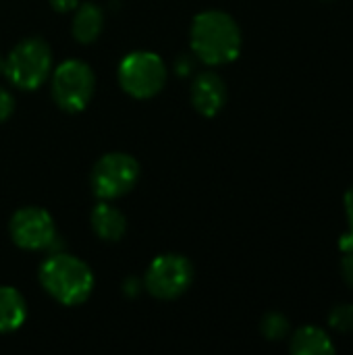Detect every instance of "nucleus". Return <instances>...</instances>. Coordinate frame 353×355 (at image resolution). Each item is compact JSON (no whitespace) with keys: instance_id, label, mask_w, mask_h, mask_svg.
I'll list each match as a JSON object with an SVG mask.
<instances>
[{"instance_id":"nucleus-19","label":"nucleus","mask_w":353,"mask_h":355,"mask_svg":"<svg viewBox=\"0 0 353 355\" xmlns=\"http://www.w3.org/2000/svg\"><path fill=\"white\" fill-rule=\"evenodd\" d=\"M50 6L58 12H69L79 6V0H50Z\"/></svg>"},{"instance_id":"nucleus-13","label":"nucleus","mask_w":353,"mask_h":355,"mask_svg":"<svg viewBox=\"0 0 353 355\" xmlns=\"http://www.w3.org/2000/svg\"><path fill=\"white\" fill-rule=\"evenodd\" d=\"M27 318L25 297L15 287H0V333H12Z\"/></svg>"},{"instance_id":"nucleus-12","label":"nucleus","mask_w":353,"mask_h":355,"mask_svg":"<svg viewBox=\"0 0 353 355\" xmlns=\"http://www.w3.org/2000/svg\"><path fill=\"white\" fill-rule=\"evenodd\" d=\"M289 352L293 355H333L337 347L320 327H302L293 333Z\"/></svg>"},{"instance_id":"nucleus-10","label":"nucleus","mask_w":353,"mask_h":355,"mask_svg":"<svg viewBox=\"0 0 353 355\" xmlns=\"http://www.w3.org/2000/svg\"><path fill=\"white\" fill-rule=\"evenodd\" d=\"M89 223H92V229L94 233L102 239V241H121L125 231H127V218L125 214L114 208L112 204H108V200H102L94 210H92V216H89Z\"/></svg>"},{"instance_id":"nucleus-14","label":"nucleus","mask_w":353,"mask_h":355,"mask_svg":"<svg viewBox=\"0 0 353 355\" xmlns=\"http://www.w3.org/2000/svg\"><path fill=\"white\" fill-rule=\"evenodd\" d=\"M291 331V324L285 314L281 312H268L260 322V333L268 341H283Z\"/></svg>"},{"instance_id":"nucleus-16","label":"nucleus","mask_w":353,"mask_h":355,"mask_svg":"<svg viewBox=\"0 0 353 355\" xmlns=\"http://www.w3.org/2000/svg\"><path fill=\"white\" fill-rule=\"evenodd\" d=\"M343 256H341V277L343 281L353 289V245L347 250H341Z\"/></svg>"},{"instance_id":"nucleus-21","label":"nucleus","mask_w":353,"mask_h":355,"mask_svg":"<svg viewBox=\"0 0 353 355\" xmlns=\"http://www.w3.org/2000/svg\"><path fill=\"white\" fill-rule=\"evenodd\" d=\"M2 69H4V58H2V54H0V73H2Z\"/></svg>"},{"instance_id":"nucleus-3","label":"nucleus","mask_w":353,"mask_h":355,"mask_svg":"<svg viewBox=\"0 0 353 355\" xmlns=\"http://www.w3.org/2000/svg\"><path fill=\"white\" fill-rule=\"evenodd\" d=\"M52 71V50L42 37H25L4 58L2 73L17 89H37Z\"/></svg>"},{"instance_id":"nucleus-6","label":"nucleus","mask_w":353,"mask_h":355,"mask_svg":"<svg viewBox=\"0 0 353 355\" xmlns=\"http://www.w3.org/2000/svg\"><path fill=\"white\" fill-rule=\"evenodd\" d=\"M139 179V164L125 152L104 154L92 168L89 183L100 200H117L127 196Z\"/></svg>"},{"instance_id":"nucleus-17","label":"nucleus","mask_w":353,"mask_h":355,"mask_svg":"<svg viewBox=\"0 0 353 355\" xmlns=\"http://www.w3.org/2000/svg\"><path fill=\"white\" fill-rule=\"evenodd\" d=\"M15 110V98L8 89L0 87V123H4Z\"/></svg>"},{"instance_id":"nucleus-11","label":"nucleus","mask_w":353,"mask_h":355,"mask_svg":"<svg viewBox=\"0 0 353 355\" xmlns=\"http://www.w3.org/2000/svg\"><path fill=\"white\" fill-rule=\"evenodd\" d=\"M104 29V12L98 4L94 2H83L77 6V12L73 17V37L79 44H92L100 37Z\"/></svg>"},{"instance_id":"nucleus-20","label":"nucleus","mask_w":353,"mask_h":355,"mask_svg":"<svg viewBox=\"0 0 353 355\" xmlns=\"http://www.w3.org/2000/svg\"><path fill=\"white\" fill-rule=\"evenodd\" d=\"M343 206H345V214H347V223H350V233L353 235V185L347 189V193L343 198Z\"/></svg>"},{"instance_id":"nucleus-9","label":"nucleus","mask_w":353,"mask_h":355,"mask_svg":"<svg viewBox=\"0 0 353 355\" xmlns=\"http://www.w3.org/2000/svg\"><path fill=\"white\" fill-rule=\"evenodd\" d=\"M229 92L225 79L214 71L198 73L191 81V104L202 116H216L227 104Z\"/></svg>"},{"instance_id":"nucleus-15","label":"nucleus","mask_w":353,"mask_h":355,"mask_svg":"<svg viewBox=\"0 0 353 355\" xmlns=\"http://www.w3.org/2000/svg\"><path fill=\"white\" fill-rule=\"evenodd\" d=\"M329 327L337 333H353V304H339L329 314Z\"/></svg>"},{"instance_id":"nucleus-2","label":"nucleus","mask_w":353,"mask_h":355,"mask_svg":"<svg viewBox=\"0 0 353 355\" xmlns=\"http://www.w3.org/2000/svg\"><path fill=\"white\" fill-rule=\"evenodd\" d=\"M37 279L44 291L62 306L87 302L96 285L92 268L83 260L62 252H52V256L40 264Z\"/></svg>"},{"instance_id":"nucleus-1","label":"nucleus","mask_w":353,"mask_h":355,"mask_svg":"<svg viewBox=\"0 0 353 355\" xmlns=\"http://www.w3.org/2000/svg\"><path fill=\"white\" fill-rule=\"evenodd\" d=\"M189 44L193 56L206 64L233 62L241 52V29L237 21L223 10L198 12L191 21Z\"/></svg>"},{"instance_id":"nucleus-5","label":"nucleus","mask_w":353,"mask_h":355,"mask_svg":"<svg viewBox=\"0 0 353 355\" xmlns=\"http://www.w3.org/2000/svg\"><path fill=\"white\" fill-rule=\"evenodd\" d=\"M96 89V75L83 60H64L52 73V98L64 112H81Z\"/></svg>"},{"instance_id":"nucleus-7","label":"nucleus","mask_w":353,"mask_h":355,"mask_svg":"<svg viewBox=\"0 0 353 355\" xmlns=\"http://www.w3.org/2000/svg\"><path fill=\"white\" fill-rule=\"evenodd\" d=\"M193 283V266L181 254H162L146 270L144 289L158 300H177Z\"/></svg>"},{"instance_id":"nucleus-18","label":"nucleus","mask_w":353,"mask_h":355,"mask_svg":"<svg viewBox=\"0 0 353 355\" xmlns=\"http://www.w3.org/2000/svg\"><path fill=\"white\" fill-rule=\"evenodd\" d=\"M193 71V58L189 54H179L177 60H175V73L179 77H185Z\"/></svg>"},{"instance_id":"nucleus-8","label":"nucleus","mask_w":353,"mask_h":355,"mask_svg":"<svg viewBox=\"0 0 353 355\" xmlns=\"http://www.w3.org/2000/svg\"><path fill=\"white\" fill-rule=\"evenodd\" d=\"M8 231L12 243L29 252L52 250L58 239L52 214L40 206H25L17 210L10 216Z\"/></svg>"},{"instance_id":"nucleus-4","label":"nucleus","mask_w":353,"mask_h":355,"mask_svg":"<svg viewBox=\"0 0 353 355\" xmlns=\"http://www.w3.org/2000/svg\"><path fill=\"white\" fill-rule=\"evenodd\" d=\"M166 77V64L156 52L135 50L129 52L119 64L121 87L137 100H148L160 94Z\"/></svg>"}]
</instances>
